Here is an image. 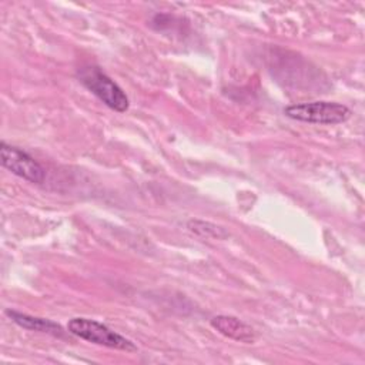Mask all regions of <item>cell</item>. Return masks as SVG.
Listing matches in <instances>:
<instances>
[{"label": "cell", "mask_w": 365, "mask_h": 365, "mask_svg": "<svg viewBox=\"0 0 365 365\" xmlns=\"http://www.w3.org/2000/svg\"><path fill=\"white\" fill-rule=\"evenodd\" d=\"M188 230L202 238H217V240H221V238H227L228 237V232L220 227V225H215L212 222H208V221H200V220H191L188 221L187 224Z\"/></svg>", "instance_id": "7"}, {"label": "cell", "mask_w": 365, "mask_h": 365, "mask_svg": "<svg viewBox=\"0 0 365 365\" xmlns=\"http://www.w3.org/2000/svg\"><path fill=\"white\" fill-rule=\"evenodd\" d=\"M284 114L292 120L311 124H339L351 117V110L335 101H309L291 104L284 108Z\"/></svg>", "instance_id": "2"}, {"label": "cell", "mask_w": 365, "mask_h": 365, "mask_svg": "<svg viewBox=\"0 0 365 365\" xmlns=\"http://www.w3.org/2000/svg\"><path fill=\"white\" fill-rule=\"evenodd\" d=\"M78 81L114 111H127L130 103L123 88L97 66H84L77 71Z\"/></svg>", "instance_id": "1"}, {"label": "cell", "mask_w": 365, "mask_h": 365, "mask_svg": "<svg viewBox=\"0 0 365 365\" xmlns=\"http://www.w3.org/2000/svg\"><path fill=\"white\" fill-rule=\"evenodd\" d=\"M6 314L11 318V321L14 324H17L19 327H21L24 329L44 332V334H50V335H54V336H64L63 327L60 324L51 321V319L33 317V315H29V314L13 311V309H7Z\"/></svg>", "instance_id": "6"}, {"label": "cell", "mask_w": 365, "mask_h": 365, "mask_svg": "<svg viewBox=\"0 0 365 365\" xmlns=\"http://www.w3.org/2000/svg\"><path fill=\"white\" fill-rule=\"evenodd\" d=\"M1 165L14 175L34 184H41L46 180L44 168L26 151L6 141L0 143Z\"/></svg>", "instance_id": "4"}, {"label": "cell", "mask_w": 365, "mask_h": 365, "mask_svg": "<svg viewBox=\"0 0 365 365\" xmlns=\"http://www.w3.org/2000/svg\"><path fill=\"white\" fill-rule=\"evenodd\" d=\"M67 329L70 334L97 345H103L107 348L120 349L125 352H133L137 349V346L128 338L117 334L115 331L110 329L107 325L94 319H88L83 317L71 318L67 324Z\"/></svg>", "instance_id": "3"}, {"label": "cell", "mask_w": 365, "mask_h": 365, "mask_svg": "<svg viewBox=\"0 0 365 365\" xmlns=\"http://www.w3.org/2000/svg\"><path fill=\"white\" fill-rule=\"evenodd\" d=\"M210 324L217 332H220L221 335L230 339L244 342V344H252L257 339V334L254 328L237 317L215 315L210 319Z\"/></svg>", "instance_id": "5"}]
</instances>
